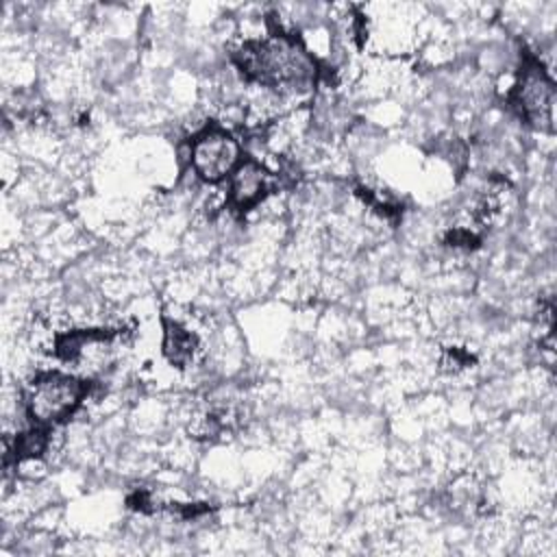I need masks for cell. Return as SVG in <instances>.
Returning a JSON list of instances; mask_svg holds the SVG:
<instances>
[{
	"label": "cell",
	"mask_w": 557,
	"mask_h": 557,
	"mask_svg": "<svg viewBox=\"0 0 557 557\" xmlns=\"http://www.w3.org/2000/svg\"><path fill=\"white\" fill-rule=\"evenodd\" d=\"M244 152L239 139L220 124H207L189 139V165L194 174L211 185L228 181L242 163Z\"/></svg>",
	"instance_id": "277c9868"
},
{
	"label": "cell",
	"mask_w": 557,
	"mask_h": 557,
	"mask_svg": "<svg viewBox=\"0 0 557 557\" xmlns=\"http://www.w3.org/2000/svg\"><path fill=\"white\" fill-rule=\"evenodd\" d=\"M231 61L246 83L276 94L305 91L320 78V67L302 39L281 26L270 28L268 37L244 41Z\"/></svg>",
	"instance_id": "6da1fadb"
},
{
	"label": "cell",
	"mask_w": 557,
	"mask_h": 557,
	"mask_svg": "<svg viewBox=\"0 0 557 557\" xmlns=\"http://www.w3.org/2000/svg\"><path fill=\"white\" fill-rule=\"evenodd\" d=\"M274 183L276 174L255 157H244L226 181V207L244 215L274 191Z\"/></svg>",
	"instance_id": "5b68a950"
},
{
	"label": "cell",
	"mask_w": 557,
	"mask_h": 557,
	"mask_svg": "<svg viewBox=\"0 0 557 557\" xmlns=\"http://www.w3.org/2000/svg\"><path fill=\"white\" fill-rule=\"evenodd\" d=\"M509 104L524 124L540 131H553L555 83L542 61L531 52L522 54L518 78L509 91Z\"/></svg>",
	"instance_id": "3957f363"
},
{
	"label": "cell",
	"mask_w": 557,
	"mask_h": 557,
	"mask_svg": "<svg viewBox=\"0 0 557 557\" xmlns=\"http://www.w3.org/2000/svg\"><path fill=\"white\" fill-rule=\"evenodd\" d=\"M472 361H474V357L470 352H466L463 348H455V346L446 348L444 350V359H442L444 368L450 370V372H459V370L468 368Z\"/></svg>",
	"instance_id": "ba28073f"
},
{
	"label": "cell",
	"mask_w": 557,
	"mask_h": 557,
	"mask_svg": "<svg viewBox=\"0 0 557 557\" xmlns=\"http://www.w3.org/2000/svg\"><path fill=\"white\" fill-rule=\"evenodd\" d=\"M94 387L91 379L65 374V372H41L37 374L26 392L24 409L33 424L59 426L67 422L78 407L87 400Z\"/></svg>",
	"instance_id": "7a4b0ae2"
},
{
	"label": "cell",
	"mask_w": 557,
	"mask_h": 557,
	"mask_svg": "<svg viewBox=\"0 0 557 557\" xmlns=\"http://www.w3.org/2000/svg\"><path fill=\"white\" fill-rule=\"evenodd\" d=\"M50 442H52V429L30 422V426L15 433L13 444L9 448V457L13 459L15 468L24 461H41V457L50 448Z\"/></svg>",
	"instance_id": "52a82bcc"
},
{
	"label": "cell",
	"mask_w": 557,
	"mask_h": 557,
	"mask_svg": "<svg viewBox=\"0 0 557 557\" xmlns=\"http://www.w3.org/2000/svg\"><path fill=\"white\" fill-rule=\"evenodd\" d=\"M198 335L189 331L185 324L163 318V342L161 350L163 357L174 366V368H187L198 352Z\"/></svg>",
	"instance_id": "8992f818"
}]
</instances>
